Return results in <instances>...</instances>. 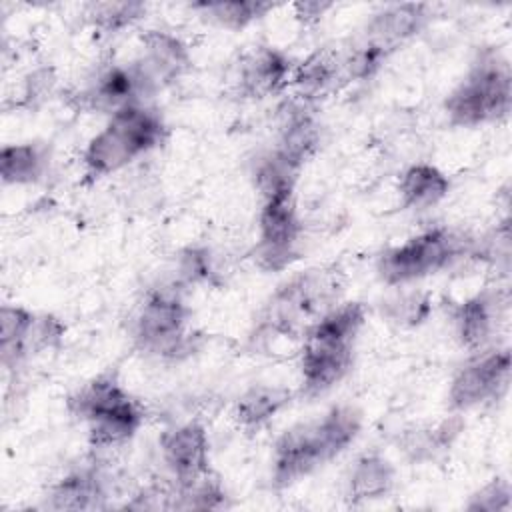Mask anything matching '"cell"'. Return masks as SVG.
<instances>
[{
	"instance_id": "9",
	"label": "cell",
	"mask_w": 512,
	"mask_h": 512,
	"mask_svg": "<svg viewBox=\"0 0 512 512\" xmlns=\"http://www.w3.org/2000/svg\"><path fill=\"white\" fill-rule=\"evenodd\" d=\"M510 382V352L490 350L468 362L452 380L450 402L458 410L500 398Z\"/></svg>"
},
{
	"instance_id": "19",
	"label": "cell",
	"mask_w": 512,
	"mask_h": 512,
	"mask_svg": "<svg viewBox=\"0 0 512 512\" xmlns=\"http://www.w3.org/2000/svg\"><path fill=\"white\" fill-rule=\"evenodd\" d=\"M46 166L42 150L34 144L4 146L0 154V172L6 184L36 182Z\"/></svg>"
},
{
	"instance_id": "20",
	"label": "cell",
	"mask_w": 512,
	"mask_h": 512,
	"mask_svg": "<svg viewBox=\"0 0 512 512\" xmlns=\"http://www.w3.org/2000/svg\"><path fill=\"white\" fill-rule=\"evenodd\" d=\"M458 334L464 346L476 350L486 344L492 334V302L486 296H474L458 308Z\"/></svg>"
},
{
	"instance_id": "10",
	"label": "cell",
	"mask_w": 512,
	"mask_h": 512,
	"mask_svg": "<svg viewBox=\"0 0 512 512\" xmlns=\"http://www.w3.org/2000/svg\"><path fill=\"white\" fill-rule=\"evenodd\" d=\"M166 466L186 492L208 476V438L200 424L190 422L170 430L160 440Z\"/></svg>"
},
{
	"instance_id": "6",
	"label": "cell",
	"mask_w": 512,
	"mask_h": 512,
	"mask_svg": "<svg viewBox=\"0 0 512 512\" xmlns=\"http://www.w3.org/2000/svg\"><path fill=\"white\" fill-rule=\"evenodd\" d=\"M292 178H270L258 182L264 196L260 210V246L258 258L264 268H284L292 256L300 234V222L294 204Z\"/></svg>"
},
{
	"instance_id": "4",
	"label": "cell",
	"mask_w": 512,
	"mask_h": 512,
	"mask_svg": "<svg viewBox=\"0 0 512 512\" xmlns=\"http://www.w3.org/2000/svg\"><path fill=\"white\" fill-rule=\"evenodd\" d=\"M70 410L88 424L94 446H116L126 442L142 424V410L136 400L118 384L112 374H102L70 398Z\"/></svg>"
},
{
	"instance_id": "12",
	"label": "cell",
	"mask_w": 512,
	"mask_h": 512,
	"mask_svg": "<svg viewBox=\"0 0 512 512\" xmlns=\"http://www.w3.org/2000/svg\"><path fill=\"white\" fill-rule=\"evenodd\" d=\"M424 8V4H394L384 8L368 24V42L386 50L416 34L426 20Z\"/></svg>"
},
{
	"instance_id": "23",
	"label": "cell",
	"mask_w": 512,
	"mask_h": 512,
	"mask_svg": "<svg viewBox=\"0 0 512 512\" xmlns=\"http://www.w3.org/2000/svg\"><path fill=\"white\" fill-rule=\"evenodd\" d=\"M336 72V58L326 52H316L300 64L294 82L302 96H314L332 84Z\"/></svg>"
},
{
	"instance_id": "22",
	"label": "cell",
	"mask_w": 512,
	"mask_h": 512,
	"mask_svg": "<svg viewBox=\"0 0 512 512\" xmlns=\"http://www.w3.org/2000/svg\"><path fill=\"white\" fill-rule=\"evenodd\" d=\"M194 8L202 10L210 20L226 28H242L248 22L264 16L274 4L268 2H202L194 4Z\"/></svg>"
},
{
	"instance_id": "7",
	"label": "cell",
	"mask_w": 512,
	"mask_h": 512,
	"mask_svg": "<svg viewBox=\"0 0 512 512\" xmlns=\"http://www.w3.org/2000/svg\"><path fill=\"white\" fill-rule=\"evenodd\" d=\"M464 254V238L446 228L426 230L380 256L378 272L388 284H404L446 268Z\"/></svg>"
},
{
	"instance_id": "2",
	"label": "cell",
	"mask_w": 512,
	"mask_h": 512,
	"mask_svg": "<svg viewBox=\"0 0 512 512\" xmlns=\"http://www.w3.org/2000/svg\"><path fill=\"white\" fill-rule=\"evenodd\" d=\"M364 324L360 302L342 304L316 320L302 350V386L314 396L338 384L352 366L354 340Z\"/></svg>"
},
{
	"instance_id": "1",
	"label": "cell",
	"mask_w": 512,
	"mask_h": 512,
	"mask_svg": "<svg viewBox=\"0 0 512 512\" xmlns=\"http://www.w3.org/2000/svg\"><path fill=\"white\" fill-rule=\"evenodd\" d=\"M360 412L334 406L322 418L286 430L274 446V484L288 486L336 458L360 432Z\"/></svg>"
},
{
	"instance_id": "3",
	"label": "cell",
	"mask_w": 512,
	"mask_h": 512,
	"mask_svg": "<svg viewBox=\"0 0 512 512\" xmlns=\"http://www.w3.org/2000/svg\"><path fill=\"white\" fill-rule=\"evenodd\" d=\"M162 140V118L140 104H128L112 112L108 124L88 142L84 168L92 178L106 176L156 148Z\"/></svg>"
},
{
	"instance_id": "8",
	"label": "cell",
	"mask_w": 512,
	"mask_h": 512,
	"mask_svg": "<svg viewBox=\"0 0 512 512\" xmlns=\"http://www.w3.org/2000/svg\"><path fill=\"white\" fill-rule=\"evenodd\" d=\"M186 306L166 292H156L142 306L136 320V342L142 350L176 356L186 346Z\"/></svg>"
},
{
	"instance_id": "14",
	"label": "cell",
	"mask_w": 512,
	"mask_h": 512,
	"mask_svg": "<svg viewBox=\"0 0 512 512\" xmlns=\"http://www.w3.org/2000/svg\"><path fill=\"white\" fill-rule=\"evenodd\" d=\"M288 60L272 48H260L252 52L240 68L242 92L250 96H266L280 88L288 76Z\"/></svg>"
},
{
	"instance_id": "13",
	"label": "cell",
	"mask_w": 512,
	"mask_h": 512,
	"mask_svg": "<svg viewBox=\"0 0 512 512\" xmlns=\"http://www.w3.org/2000/svg\"><path fill=\"white\" fill-rule=\"evenodd\" d=\"M144 82H152L148 72L114 66L98 78L96 86L88 92V100L96 108H112V112H116L128 104H136L134 96L144 86Z\"/></svg>"
},
{
	"instance_id": "17",
	"label": "cell",
	"mask_w": 512,
	"mask_h": 512,
	"mask_svg": "<svg viewBox=\"0 0 512 512\" xmlns=\"http://www.w3.org/2000/svg\"><path fill=\"white\" fill-rule=\"evenodd\" d=\"M104 498L100 478L90 470L72 472L62 478L52 490V508L58 510H86L96 508Z\"/></svg>"
},
{
	"instance_id": "11",
	"label": "cell",
	"mask_w": 512,
	"mask_h": 512,
	"mask_svg": "<svg viewBox=\"0 0 512 512\" xmlns=\"http://www.w3.org/2000/svg\"><path fill=\"white\" fill-rule=\"evenodd\" d=\"M2 362L16 364L32 348H46L62 336V324L54 318L36 320L22 308H2Z\"/></svg>"
},
{
	"instance_id": "26",
	"label": "cell",
	"mask_w": 512,
	"mask_h": 512,
	"mask_svg": "<svg viewBox=\"0 0 512 512\" xmlns=\"http://www.w3.org/2000/svg\"><path fill=\"white\" fill-rule=\"evenodd\" d=\"M330 6L332 4L328 2H298L296 10H298V16H302L304 20H310V18L322 16Z\"/></svg>"
},
{
	"instance_id": "24",
	"label": "cell",
	"mask_w": 512,
	"mask_h": 512,
	"mask_svg": "<svg viewBox=\"0 0 512 512\" xmlns=\"http://www.w3.org/2000/svg\"><path fill=\"white\" fill-rule=\"evenodd\" d=\"M144 4L140 2H108L94 6V20L106 30H118L128 26L132 20L140 18Z\"/></svg>"
},
{
	"instance_id": "15",
	"label": "cell",
	"mask_w": 512,
	"mask_h": 512,
	"mask_svg": "<svg viewBox=\"0 0 512 512\" xmlns=\"http://www.w3.org/2000/svg\"><path fill=\"white\" fill-rule=\"evenodd\" d=\"M448 178L430 164L410 166L400 178V196L404 208H430L448 194Z\"/></svg>"
},
{
	"instance_id": "18",
	"label": "cell",
	"mask_w": 512,
	"mask_h": 512,
	"mask_svg": "<svg viewBox=\"0 0 512 512\" xmlns=\"http://www.w3.org/2000/svg\"><path fill=\"white\" fill-rule=\"evenodd\" d=\"M290 402V390L280 386H254L236 406V416L244 426H260Z\"/></svg>"
},
{
	"instance_id": "21",
	"label": "cell",
	"mask_w": 512,
	"mask_h": 512,
	"mask_svg": "<svg viewBox=\"0 0 512 512\" xmlns=\"http://www.w3.org/2000/svg\"><path fill=\"white\" fill-rule=\"evenodd\" d=\"M146 44V64L156 78H172L186 66L188 56L180 40L164 32H150L144 38Z\"/></svg>"
},
{
	"instance_id": "16",
	"label": "cell",
	"mask_w": 512,
	"mask_h": 512,
	"mask_svg": "<svg viewBox=\"0 0 512 512\" xmlns=\"http://www.w3.org/2000/svg\"><path fill=\"white\" fill-rule=\"evenodd\" d=\"M394 484V468L382 456H362L348 478V496L352 502L376 500L390 492Z\"/></svg>"
},
{
	"instance_id": "25",
	"label": "cell",
	"mask_w": 512,
	"mask_h": 512,
	"mask_svg": "<svg viewBox=\"0 0 512 512\" xmlns=\"http://www.w3.org/2000/svg\"><path fill=\"white\" fill-rule=\"evenodd\" d=\"M510 504V486L508 482L494 480L484 486L476 496L474 502L468 506L472 510H506Z\"/></svg>"
},
{
	"instance_id": "5",
	"label": "cell",
	"mask_w": 512,
	"mask_h": 512,
	"mask_svg": "<svg viewBox=\"0 0 512 512\" xmlns=\"http://www.w3.org/2000/svg\"><path fill=\"white\" fill-rule=\"evenodd\" d=\"M510 66L498 52H486L448 96L446 112L456 126H478L504 118L512 98Z\"/></svg>"
}]
</instances>
